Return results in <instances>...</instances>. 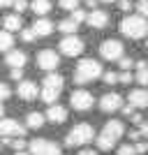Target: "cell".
<instances>
[{"mask_svg":"<svg viewBox=\"0 0 148 155\" xmlns=\"http://www.w3.org/2000/svg\"><path fill=\"white\" fill-rule=\"evenodd\" d=\"M2 26H5V32H16L23 28V21H21V16H16V14H9V16H5V21H2Z\"/></svg>","mask_w":148,"mask_h":155,"instance_id":"obj_20","label":"cell"},{"mask_svg":"<svg viewBox=\"0 0 148 155\" xmlns=\"http://www.w3.org/2000/svg\"><path fill=\"white\" fill-rule=\"evenodd\" d=\"M5 116V107H2V104H0V118Z\"/></svg>","mask_w":148,"mask_h":155,"instance_id":"obj_45","label":"cell"},{"mask_svg":"<svg viewBox=\"0 0 148 155\" xmlns=\"http://www.w3.org/2000/svg\"><path fill=\"white\" fill-rule=\"evenodd\" d=\"M130 120H132V123H134V125H141V123H143V116H141V114H136V111H134V114L130 116Z\"/></svg>","mask_w":148,"mask_h":155,"instance_id":"obj_38","label":"cell"},{"mask_svg":"<svg viewBox=\"0 0 148 155\" xmlns=\"http://www.w3.org/2000/svg\"><path fill=\"white\" fill-rule=\"evenodd\" d=\"M130 107L132 109H146L148 107V93L143 88H136V91H130Z\"/></svg>","mask_w":148,"mask_h":155,"instance_id":"obj_17","label":"cell"},{"mask_svg":"<svg viewBox=\"0 0 148 155\" xmlns=\"http://www.w3.org/2000/svg\"><path fill=\"white\" fill-rule=\"evenodd\" d=\"M84 39L77 37V35H70V37H63L60 39V53H65V56H70V58H74V56H81L84 53Z\"/></svg>","mask_w":148,"mask_h":155,"instance_id":"obj_9","label":"cell"},{"mask_svg":"<svg viewBox=\"0 0 148 155\" xmlns=\"http://www.w3.org/2000/svg\"><path fill=\"white\" fill-rule=\"evenodd\" d=\"M79 155H97V150H88V148H86V150H81Z\"/></svg>","mask_w":148,"mask_h":155,"instance_id":"obj_44","label":"cell"},{"mask_svg":"<svg viewBox=\"0 0 148 155\" xmlns=\"http://www.w3.org/2000/svg\"><path fill=\"white\" fill-rule=\"evenodd\" d=\"M120 32L130 39H141V37H146V32H148V23L141 16L130 14V16H125L120 21Z\"/></svg>","mask_w":148,"mask_h":155,"instance_id":"obj_4","label":"cell"},{"mask_svg":"<svg viewBox=\"0 0 148 155\" xmlns=\"http://www.w3.org/2000/svg\"><path fill=\"white\" fill-rule=\"evenodd\" d=\"M123 51H125V46H123V42H118V39H104L102 44H100V56H102L104 60H120L123 58Z\"/></svg>","mask_w":148,"mask_h":155,"instance_id":"obj_8","label":"cell"},{"mask_svg":"<svg viewBox=\"0 0 148 155\" xmlns=\"http://www.w3.org/2000/svg\"><path fill=\"white\" fill-rule=\"evenodd\" d=\"M12 44H14V37L9 35V32L0 30V51H12Z\"/></svg>","mask_w":148,"mask_h":155,"instance_id":"obj_23","label":"cell"},{"mask_svg":"<svg viewBox=\"0 0 148 155\" xmlns=\"http://www.w3.org/2000/svg\"><path fill=\"white\" fill-rule=\"evenodd\" d=\"M136 16H141V19H146V14H148V0H139V2H136Z\"/></svg>","mask_w":148,"mask_h":155,"instance_id":"obj_28","label":"cell"},{"mask_svg":"<svg viewBox=\"0 0 148 155\" xmlns=\"http://www.w3.org/2000/svg\"><path fill=\"white\" fill-rule=\"evenodd\" d=\"M102 79H104V84H109V86L118 84V74L116 72H102Z\"/></svg>","mask_w":148,"mask_h":155,"instance_id":"obj_29","label":"cell"},{"mask_svg":"<svg viewBox=\"0 0 148 155\" xmlns=\"http://www.w3.org/2000/svg\"><path fill=\"white\" fill-rule=\"evenodd\" d=\"M120 67H123V72H130L132 67H134V60L130 58V56H123L120 58Z\"/></svg>","mask_w":148,"mask_h":155,"instance_id":"obj_31","label":"cell"},{"mask_svg":"<svg viewBox=\"0 0 148 155\" xmlns=\"http://www.w3.org/2000/svg\"><path fill=\"white\" fill-rule=\"evenodd\" d=\"M44 120H51V123H56V125L65 123V120H67V109L60 107V104H51L49 111L44 114Z\"/></svg>","mask_w":148,"mask_h":155,"instance_id":"obj_15","label":"cell"},{"mask_svg":"<svg viewBox=\"0 0 148 155\" xmlns=\"http://www.w3.org/2000/svg\"><path fill=\"white\" fill-rule=\"evenodd\" d=\"M28 155H63V150H60L58 143L49 141V139H32L30 143H28Z\"/></svg>","mask_w":148,"mask_h":155,"instance_id":"obj_6","label":"cell"},{"mask_svg":"<svg viewBox=\"0 0 148 155\" xmlns=\"http://www.w3.org/2000/svg\"><path fill=\"white\" fill-rule=\"evenodd\" d=\"M12 2L14 0H0V9H2V7H12Z\"/></svg>","mask_w":148,"mask_h":155,"instance_id":"obj_43","label":"cell"},{"mask_svg":"<svg viewBox=\"0 0 148 155\" xmlns=\"http://www.w3.org/2000/svg\"><path fill=\"white\" fill-rule=\"evenodd\" d=\"M132 146H134V153L136 155H143L148 150V143L146 141H136V143H132Z\"/></svg>","mask_w":148,"mask_h":155,"instance_id":"obj_37","label":"cell"},{"mask_svg":"<svg viewBox=\"0 0 148 155\" xmlns=\"http://www.w3.org/2000/svg\"><path fill=\"white\" fill-rule=\"evenodd\" d=\"M132 0H118V9H120V12H132Z\"/></svg>","mask_w":148,"mask_h":155,"instance_id":"obj_36","label":"cell"},{"mask_svg":"<svg viewBox=\"0 0 148 155\" xmlns=\"http://www.w3.org/2000/svg\"><path fill=\"white\" fill-rule=\"evenodd\" d=\"M56 28H58L60 32H65V37H70V35H77V30H79V26L74 23V21H70V19L60 21V23H58Z\"/></svg>","mask_w":148,"mask_h":155,"instance_id":"obj_22","label":"cell"},{"mask_svg":"<svg viewBox=\"0 0 148 155\" xmlns=\"http://www.w3.org/2000/svg\"><path fill=\"white\" fill-rule=\"evenodd\" d=\"M79 2H81V0H58V5L63 7V9H67V12L77 9V7H79Z\"/></svg>","mask_w":148,"mask_h":155,"instance_id":"obj_27","label":"cell"},{"mask_svg":"<svg viewBox=\"0 0 148 155\" xmlns=\"http://www.w3.org/2000/svg\"><path fill=\"white\" fill-rule=\"evenodd\" d=\"M134 81H136L139 86H146V84H148V70H136Z\"/></svg>","mask_w":148,"mask_h":155,"instance_id":"obj_26","label":"cell"},{"mask_svg":"<svg viewBox=\"0 0 148 155\" xmlns=\"http://www.w3.org/2000/svg\"><path fill=\"white\" fill-rule=\"evenodd\" d=\"M23 137H26V127L19 120H12V118L0 120V139H23Z\"/></svg>","mask_w":148,"mask_h":155,"instance_id":"obj_7","label":"cell"},{"mask_svg":"<svg viewBox=\"0 0 148 155\" xmlns=\"http://www.w3.org/2000/svg\"><path fill=\"white\" fill-rule=\"evenodd\" d=\"M12 7H14V12H16V16H21V14L28 9V0H14Z\"/></svg>","mask_w":148,"mask_h":155,"instance_id":"obj_25","label":"cell"},{"mask_svg":"<svg viewBox=\"0 0 148 155\" xmlns=\"http://www.w3.org/2000/svg\"><path fill=\"white\" fill-rule=\"evenodd\" d=\"M53 23L49 19H46V16H42V19H35V23H32V28L30 30L35 32V37H46V35H51L53 32Z\"/></svg>","mask_w":148,"mask_h":155,"instance_id":"obj_16","label":"cell"},{"mask_svg":"<svg viewBox=\"0 0 148 155\" xmlns=\"http://www.w3.org/2000/svg\"><path fill=\"white\" fill-rule=\"evenodd\" d=\"M44 125V114H39V111H30L26 118V125L23 127H32V130H39Z\"/></svg>","mask_w":148,"mask_h":155,"instance_id":"obj_21","label":"cell"},{"mask_svg":"<svg viewBox=\"0 0 148 155\" xmlns=\"http://www.w3.org/2000/svg\"><path fill=\"white\" fill-rule=\"evenodd\" d=\"M28 7L35 12V16L42 19V16H46L51 12V0H32V2H28Z\"/></svg>","mask_w":148,"mask_h":155,"instance_id":"obj_19","label":"cell"},{"mask_svg":"<svg viewBox=\"0 0 148 155\" xmlns=\"http://www.w3.org/2000/svg\"><path fill=\"white\" fill-rule=\"evenodd\" d=\"M16 155H28V150H16Z\"/></svg>","mask_w":148,"mask_h":155,"instance_id":"obj_46","label":"cell"},{"mask_svg":"<svg viewBox=\"0 0 148 155\" xmlns=\"http://www.w3.org/2000/svg\"><path fill=\"white\" fill-rule=\"evenodd\" d=\"M86 14H88V12H86L84 7H77V9H72V19L70 21H74V23L79 26V23H84V21H86Z\"/></svg>","mask_w":148,"mask_h":155,"instance_id":"obj_24","label":"cell"},{"mask_svg":"<svg viewBox=\"0 0 148 155\" xmlns=\"http://www.w3.org/2000/svg\"><path fill=\"white\" fill-rule=\"evenodd\" d=\"M93 137H95V130H93V125L88 123H79L74 125V127L67 132V137H65V143L70 146V148H77V146H86V143L93 141Z\"/></svg>","mask_w":148,"mask_h":155,"instance_id":"obj_5","label":"cell"},{"mask_svg":"<svg viewBox=\"0 0 148 155\" xmlns=\"http://www.w3.org/2000/svg\"><path fill=\"white\" fill-rule=\"evenodd\" d=\"M120 111H123V114H125V116H132V114H134L136 109H132L130 104H123V107H120Z\"/></svg>","mask_w":148,"mask_h":155,"instance_id":"obj_41","label":"cell"},{"mask_svg":"<svg viewBox=\"0 0 148 155\" xmlns=\"http://www.w3.org/2000/svg\"><path fill=\"white\" fill-rule=\"evenodd\" d=\"M63 86H65V79L56 72H49L44 77V86H42V91H39V97H42V102H46L49 107L56 104V100L60 97L63 93Z\"/></svg>","mask_w":148,"mask_h":155,"instance_id":"obj_3","label":"cell"},{"mask_svg":"<svg viewBox=\"0 0 148 155\" xmlns=\"http://www.w3.org/2000/svg\"><path fill=\"white\" fill-rule=\"evenodd\" d=\"M16 93H19V97H21V100H26V102L37 100V95H39L37 84H35V81H21L19 88H16Z\"/></svg>","mask_w":148,"mask_h":155,"instance_id":"obj_14","label":"cell"},{"mask_svg":"<svg viewBox=\"0 0 148 155\" xmlns=\"http://www.w3.org/2000/svg\"><path fill=\"white\" fill-rule=\"evenodd\" d=\"M86 23H88L90 28L102 30V28L109 26V14L104 12V9H93L90 14H86Z\"/></svg>","mask_w":148,"mask_h":155,"instance_id":"obj_13","label":"cell"},{"mask_svg":"<svg viewBox=\"0 0 148 155\" xmlns=\"http://www.w3.org/2000/svg\"><path fill=\"white\" fill-rule=\"evenodd\" d=\"M97 5H100L97 0H86V7H90V9H97Z\"/></svg>","mask_w":148,"mask_h":155,"instance_id":"obj_42","label":"cell"},{"mask_svg":"<svg viewBox=\"0 0 148 155\" xmlns=\"http://www.w3.org/2000/svg\"><path fill=\"white\" fill-rule=\"evenodd\" d=\"M100 77H102V63H97L93 58H84L74 70V84L77 86H86Z\"/></svg>","mask_w":148,"mask_h":155,"instance_id":"obj_2","label":"cell"},{"mask_svg":"<svg viewBox=\"0 0 148 155\" xmlns=\"http://www.w3.org/2000/svg\"><path fill=\"white\" fill-rule=\"evenodd\" d=\"M93 93L88 91H74L70 95V104H72V109H77V111H88L90 107H93Z\"/></svg>","mask_w":148,"mask_h":155,"instance_id":"obj_11","label":"cell"},{"mask_svg":"<svg viewBox=\"0 0 148 155\" xmlns=\"http://www.w3.org/2000/svg\"><path fill=\"white\" fill-rule=\"evenodd\" d=\"M120 107H123V95H118V93H107V95L100 97V109L107 111V114L118 111Z\"/></svg>","mask_w":148,"mask_h":155,"instance_id":"obj_12","label":"cell"},{"mask_svg":"<svg viewBox=\"0 0 148 155\" xmlns=\"http://www.w3.org/2000/svg\"><path fill=\"white\" fill-rule=\"evenodd\" d=\"M58 65H60V56L53 49H44V51L37 53V67H42L46 72H56Z\"/></svg>","mask_w":148,"mask_h":155,"instance_id":"obj_10","label":"cell"},{"mask_svg":"<svg viewBox=\"0 0 148 155\" xmlns=\"http://www.w3.org/2000/svg\"><path fill=\"white\" fill-rule=\"evenodd\" d=\"M136 141H141V134H139L136 130H132V132H130V143H136Z\"/></svg>","mask_w":148,"mask_h":155,"instance_id":"obj_40","label":"cell"},{"mask_svg":"<svg viewBox=\"0 0 148 155\" xmlns=\"http://www.w3.org/2000/svg\"><path fill=\"white\" fill-rule=\"evenodd\" d=\"M21 39H23V42H32V39H35V32H32L30 28H21Z\"/></svg>","mask_w":148,"mask_h":155,"instance_id":"obj_35","label":"cell"},{"mask_svg":"<svg viewBox=\"0 0 148 155\" xmlns=\"http://www.w3.org/2000/svg\"><path fill=\"white\" fill-rule=\"evenodd\" d=\"M132 81H134V74H132V72H123V74H118V84H132Z\"/></svg>","mask_w":148,"mask_h":155,"instance_id":"obj_33","label":"cell"},{"mask_svg":"<svg viewBox=\"0 0 148 155\" xmlns=\"http://www.w3.org/2000/svg\"><path fill=\"white\" fill-rule=\"evenodd\" d=\"M7 146H12L14 150H26V139H9Z\"/></svg>","mask_w":148,"mask_h":155,"instance_id":"obj_30","label":"cell"},{"mask_svg":"<svg viewBox=\"0 0 148 155\" xmlns=\"http://www.w3.org/2000/svg\"><path fill=\"white\" fill-rule=\"evenodd\" d=\"M102 2H118V0H102Z\"/></svg>","mask_w":148,"mask_h":155,"instance_id":"obj_47","label":"cell"},{"mask_svg":"<svg viewBox=\"0 0 148 155\" xmlns=\"http://www.w3.org/2000/svg\"><path fill=\"white\" fill-rule=\"evenodd\" d=\"M118 155H136L134 146H132V143H123V146H118Z\"/></svg>","mask_w":148,"mask_h":155,"instance_id":"obj_32","label":"cell"},{"mask_svg":"<svg viewBox=\"0 0 148 155\" xmlns=\"http://www.w3.org/2000/svg\"><path fill=\"white\" fill-rule=\"evenodd\" d=\"M26 53L23 51H19V49H12V51H7V58H5V63L12 67V70H23V65H26Z\"/></svg>","mask_w":148,"mask_h":155,"instance_id":"obj_18","label":"cell"},{"mask_svg":"<svg viewBox=\"0 0 148 155\" xmlns=\"http://www.w3.org/2000/svg\"><path fill=\"white\" fill-rule=\"evenodd\" d=\"M9 95H12V91H9V86L0 81V104H2V100H7Z\"/></svg>","mask_w":148,"mask_h":155,"instance_id":"obj_34","label":"cell"},{"mask_svg":"<svg viewBox=\"0 0 148 155\" xmlns=\"http://www.w3.org/2000/svg\"><path fill=\"white\" fill-rule=\"evenodd\" d=\"M125 134V125H123V120H109V123L102 127V132L95 137L97 139V148L100 150H111L116 148L118 139Z\"/></svg>","mask_w":148,"mask_h":155,"instance_id":"obj_1","label":"cell"},{"mask_svg":"<svg viewBox=\"0 0 148 155\" xmlns=\"http://www.w3.org/2000/svg\"><path fill=\"white\" fill-rule=\"evenodd\" d=\"M9 77H12V81H21V79H23V70H12Z\"/></svg>","mask_w":148,"mask_h":155,"instance_id":"obj_39","label":"cell"}]
</instances>
